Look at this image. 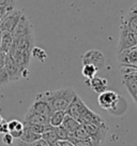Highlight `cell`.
I'll list each match as a JSON object with an SVG mask.
<instances>
[{
  "mask_svg": "<svg viewBox=\"0 0 137 146\" xmlns=\"http://www.w3.org/2000/svg\"><path fill=\"white\" fill-rule=\"evenodd\" d=\"M39 96L43 98L48 103L50 110L55 111H65L73 98L76 96V92L73 88L67 87L58 90H48L45 92H40Z\"/></svg>",
  "mask_w": 137,
  "mask_h": 146,
  "instance_id": "6da1fadb",
  "label": "cell"
},
{
  "mask_svg": "<svg viewBox=\"0 0 137 146\" xmlns=\"http://www.w3.org/2000/svg\"><path fill=\"white\" fill-rule=\"evenodd\" d=\"M65 113L68 116L76 119L78 123H80L82 125L99 121L102 119L100 115L89 109L87 105L85 104V102L80 99V97H78L77 95L74 97L73 100L68 104V106L65 110Z\"/></svg>",
  "mask_w": 137,
  "mask_h": 146,
  "instance_id": "7a4b0ae2",
  "label": "cell"
},
{
  "mask_svg": "<svg viewBox=\"0 0 137 146\" xmlns=\"http://www.w3.org/2000/svg\"><path fill=\"white\" fill-rule=\"evenodd\" d=\"M84 127L86 128L87 132L89 133L90 140L96 146L103 145L108 132V126L106 125L104 119H102L100 121H94V123H84Z\"/></svg>",
  "mask_w": 137,
  "mask_h": 146,
  "instance_id": "3957f363",
  "label": "cell"
},
{
  "mask_svg": "<svg viewBox=\"0 0 137 146\" xmlns=\"http://www.w3.org/2000/svg\"><path fill=\"white\" fill-rule=\"evenodd\" d=\"M82 64H92L97 71L105 68L106 59L104 54L99 50H89L82 56Z\"/></svg>",
  "mask_w": 137,
  "mask_h": 146,
  "instance_id": "277c9868",
  "label": "cell"
},
{
  "mask_svg": "<svg viewBox=\"0 0 137 146\" xmlns=\"http://www.w3.org/2000/svg\"><path fill=\"white\" fill-rule=\"evenodd\" d=\"M135 45H137V36L125 26L120 25V36H119L118 48H117L118 53L131 48Z\"/></svg>",
  "mask_w": 137,
  "mask_h": 146,
  "instance_id": "5b68a950",
  "label": "cell"
},
{
  "mask_svg": "<svg viewBox=\"0 0 137 146\" xmlns=\"http://www.w3.org/2000/svg\"><path fill=\"white\" fill-rule=\"evenodd\" d=\"M24 12L20 10H12L5 15L3 19L0 22V30L1 31H8L13 33L15 28L18 24L20 17L23 16Z\"/></svg>",
  "mask_w": 137,
  "mask_h": 146,
  "instance_id": "8992f818",
  "label": "cell"
},
{
  "mask_svg": "<svg viewBox=\"0 0 137 146\" xmlns=\"http://www.w3.org/2000/svg\"><path fill=\"white\" fill-rule=\"evenodd\" d=\"M10 57L16 62V64L23 71L28 70V67L30 64V58H31V50H20V48H15L11 47L10 52L8 53Z\"/></svg>",
  "mask_w": 137,
  "mask_h": 146,
  "instance_id": "52a82bcc",
  "label": "cell"
},
{
  "mask_svg": "<svg viewBox=\"0 0 137 146\" xmlns=\"http://www.w3.org/2000/svg\"><path fill=\"white\" fill-rule=\"evenodd\" d=\"M5 69V71H7V73H8V75H9L10 82L18 81V80H20L22 78H27L28 74H29L28 70L23 71V70L16 64V62L10 57L9 55L7 56Z\"/></svg>",
  "mask_w": 137,
  "mask_h": 146,
  "instance_id": "ba28073f",
  "label": "cell"
},
{
  "mask_svg": "<svg viewBox=\"0 0 137 146\" xmlns=\"http://www.w3.org/2000/svg\"><path fill=\"white\" fill-rule=\"evenodd\" d=\"M118 98H119V95L116 91L106 89L105 91L99 94L97 101H99V105H100L102 109L108 111V110H110L114 106L116 101L118 100Z\"/></svg>",
  "mask_w": 137,
  "mask_h": 146,
  "instance_id": "9c48e42d",
  "label": "cell"
},
{
  "mask_svg": "<svg viewBox=\"0 0 137 146\" xmlns=\"http://www.w3.org/2000/svg\"><path fill=\"white\" fill-rule=\"evenodd\" d=\"M118 60L121 66L131 67L137 64V45L118 53Z\"/></svg>",
  "mask_w": 137,
  "mask_h": 146,
  "instance_id": "30bf717a",
  "label": "cell"
},
{
  "mask_svg": "<svg viewBox=\"0 0 137 146\" xmlns=\"http://www.w3.org/2000/svg\"><path fill=\"white\" fill-rule=\"evenodd\" d=\"M29 110H31L33 112L39 113V114H41V115H44L46 117H49L50 114L53 113V111L50 110L48 103H47L43 98H41V97L39 96V94H37L36 99L33 101V103L30 105Z\"/></svg>",
  "mask_w": 137,
  "mask_h": 146,
  "instance_id": "8fae6325",
  "label": "cell"
},
{
  "mask_svg": "<svg viewBox=\"0 0 137 146\" xmlns=\"http://www.w3.org/2000/svg\"><path fill=\"white\" fill-rule=\"evenodd\" d=\"M29 33H32L31 22L27 15L23 14V16L20 17L18 24H17V26L13 32V38H19V36L29 35Z\"/></svg>",
  "mask_w": 137,
  "mask_h": 146,
  "instance_id": "7c38bea8",
  "label": "cell"
},
{
  "mask_svg": "<svg viewBox=\"0 0 137 146\" xmlns=\"http://www.w3.org/2000/svg\"><path fill=\"white\" fill-rule=\"evenodd\" d=\"M24 123H32V125H42V126H48L49 125V117H46L44 115L36 113L31 110H28Z\"/></svg>",
  "mask_w": 137,
  "mask_h": 146,
  "instance_id": "4fadbf2b",
  "label": "cell"
},
{
  "mask_svg": "<svg viewBox=\"0 0 137 146\" xmlns=\"http://www.w3.org/2000/svg\"><path fill=\"white\" fill-rule=\"evenodd\" d=\"M123 85L126 87L128 94L131 95L133 100L137 96V73H126L123 74Z\"/></svg>",
  "mask_w": 137,
  "mask_h": 146,
  "instance_id": "5bb4252c",
  "label": "cell"
},
{
  "mask_svg": "<svg viewBox=\"0 0 137 146\" xmlns=\"http://www.w3.org/2000/svg\"><path fill=\"white\" fill-rule=\"evenodd\" d=\"M121 25L130 29L133 33L137 36V13L133 11H128V13L121 18Z\"/></svg>",
  "mask_w": 137,
  "mask_h": 146,
  "instance_id": "9a60e30c",
  "label": "cell"
},
{
  "mask_svg": "<svg viewBox=\"0 0 137 146\" xmlns=\"http://www.w3.org/2000/svg\"><path fill=\"white\" fill-rule=\"evenodd\" d=\"M86 84H87L89 87H91L93 90L97 92V94H101L103 91H105L108 87V82L106 78H90V80H87L86 81Z\"/></svg>",
  "mask_w": 137,
  "mask_h": 146,
  "instance_id": "2e32d148",
  "label": "cell"
},
{
  "mask_svg": "<svg viewBox=\"0 0 137 146\" xmlns=\"http://www.w3.org/2000/svg\"><path fill=\"white\" fill-rule=\"evenodd\" d=\"M128 110V102L125 100V98H123L122 96L119 95L118 100L116 101L115 105L110 110H108L111 115L115 116H120V115H123Z\"/></svg>",
  "mask_w": 137,
  "mask_h": 146,
  "instance_id": "e0dca14e",
  "label": "cell"
},
{
  "mask_svg": "<svg viewBox=\"0 0 137 146\" xmlns=\"http://www.w3.org/2000/svg\"><path fill=\"white\" fill-rule=\"evenodd\" d=\"M13 33L8 31H1V42H0V50L3 53H9L13 45Z\"/></svg>",
  "mask_w": 137,
  "mask_h": 146,
  "instance_id": "ac0fdd59",
  "label": "cell"
},
{
  "mask_svg": "<svg viewBox=\"0 0 137 146\" xmlns=\"http://www.w3.org/2000/svg\"><path fill=\"white\" fill-rule=\"evenodd\" d=\"M42 137L41 134H38V133H34L33 131L29 130L28 128L24 127L23 129V133L19 137V141L24 142V143H32V142L37 141V140H40Z\"/></svg>",
  "mask_w": 137,
  "mask_h": 146,
  "instance_id": "d6986e66",
  "label": "cell"
},
{
  "mask_svg": "<svg viewBox=\"0 0 137 146\" xmlns=\"http://www.w3.org/2000/svg\"><path fill=\"white\" fill-rule=\"evenodd\" d=\"M65 111H55L49 116V125L53 127H59L63 123V119L65 117Z\"/></svg>",
  "mask_w": 137,
  "mask_h": 146,
  "instance_id": "ffe728a7",
  "label": "cell"
},
{
  "mask_svg": "<svg viewBox=\"0 0 137 146\" xmlns=\"http://www.w3.org/2000/svg\"><path fill=\"white\" fill-rule=\"evenodd\" d=\"M79 125H80V123H78L76 119H74L73 117H71V116H68V115L67 114L61 126H63V127L68 130V132L70 133V134H73L74 131L79 127Z\"/></svg>",
  "mask_w": 137,
  "mask_h": 146,
  "instance_id": "44dd1931",
  "label": "cell"
},
{
  "mask_svg": "<svg viewBox=\"0 0 137 146\" xmlns=\"http://www.w3.org/2000/svg\"><path fill=\"white\" fill-rule=\"evenodd\" d=\"M42 139H43L44 141L47 142L49 145L54 144L56 142H58V137L56 135L55 130H54V127H53V126L49 125V126L47 127V129L45 130V132L42 133Z\"/></svg>",
  "mask_w": 137,
  "mask_h": 146,
  "instance_id": "7402d4cb",
  "label": "cell"
},
{
  "mask_svg": "<svg viewBox=\"0 0 137 146\" xmlns=\"http://www.w3.org/2000/svg\"><path fill=\"white\" fill-rule=\"evenodd\" d=\"M72 137H76L77 140H82V141H85V140H90V135L89 133L87 132L86 128L84 127V125H79V127L74 131L73 134H71Z\"/></svg>",
  "mask_w": 137,
  "mask_h": 146,
  "instance_id": "603a6c76",
  "label": "cell"
},
{
  "mask_svg": "<svg viewBox=\"0 0 137 146\" xmlns=\"http://www.w3.org/2000/svg\"><path fill=\"white\" fill-rule=\"evenodd\" d=\"M31 56L33 58L38 59L41 62H44L47 59V54L46 52L41 47H38V46H33L31 50Z\"/></svg>",
  "mask_w": 137,
  "mask_h": 146,
  "instance_id": "cb8c5ba5",
  "label": "cell"
},
{
  "mask_svg": "<svg viewBox=\"0 0 137 146\" xmlns=\"http://www.w3.org/2000/svg\"><path fill=\"white\" fill-rule=\"evenodd\" d=\"M96 72H97V70H96V67H93L92 64H82V75L86 78H88V80L94 78Z\"/></svg>",
  "mask_w": 137,
  "mask_h": 146,
  "instance_id": "d4e9b609",
  "label": "cell"
},
{
  "mask_svg": "<svg viewBox=\"0 0 137 146\" xmlns=\"http://www.w3.org/2000/svg\"><path fill=\"white\" fill-rule=\"evenodd\" d=\"M55 133L57 137H58V141H63V140H68L70 137V133L68 132V130L63 127V126H59V127H54Z\"/></svg>",
  "mask_w": 137,
  "mask_h": 146,
  "instance_id": "484cf974",
  "label": "cell"
},
{
  "mask_svg": "<svg viewBox=\"0 0 137 146\" xmlns=\"http://www.w3.org/2000/svg\"><path fill=\"white\" fill-rule=\"evenodd\" d=\"M24 123V127L28 128L29 130H31L33 131L34 133H38V134H41L43 132H45V130L47 129V127L49 126H42V125H32V123Z\"/></svg>",
  "mask_w": 137,
  "mask_h": 146,
  "instance_id": "4316f807",
  "label": "cell"
},
{
  "mask_svg": "<svg viewBox=\"0 0 137 146\" xmlns=\"http://www.w3.org/2000/svg\"><path fill=\"white\" fill-rule=\"evenodd\" d=\"M70 142H72L75 146H96L91 140H85V141H82V140H77L76 137H72L71 134H70V137L68 139Z\"/></svg>",
  "mask_w": 137,
  "mask_h": 146,
  "instance_id": "83f0119b",
  "label": "cell"
},
{
  "mask_svg": "<svg viewBox=\"0 0 137 146\" xmlns=\"http://www.w3.org/2000/svg\"><path fill=\"white\" fill-rule=\"evenodd\" d=\"M8 128H9V132L10 131H15V130L22 131L24 129V123H20L17 119H13V120L8 123Z\"/></svg>",
  "mask_w": 137,
  "mask_h": 146,
  "instance_id": "f1b7e54d",
  "label": "cell"
},
{
  "mask_svg": "<svg viewBox=\"0 0 137 146\" xmlns=\"http://www.w3.org/2000/svg\"><path fill=\"white\" fill-rule=\"evenodd\" d=\"M9 83H10L9 75H8V73L5 71V68L0 69V88L5 86V85H8Z\"/></svg>",
  "mask_w": 137,
  "mask_h": 146,
  "instance_id": "f546056e",
  "label": "cell"
},
{
  "mask_svg": "<svg viewBox=\"0 0 137 146\" xmlns=\"http://www.w3.org/2000/svg\"><path fill=\"white\" fill-rule=\"evenodd\" d=\"M26 146H50L46 141H44L43 139H40V140H37V141L32 142V143H25Z\"/></svg>",
  "mask_w": 137,
  "mask_h": 146,
  "instance_id": "4dcf8cb0",
  "label": "cell"
},
{
  "mask_svg": "<svg viewBox=\"0 0 137 146\" xmlns=\"http://www.w3.org/2000/svg\"><path fill=\"white\" fill-rule=\"evenodd\" d=\"M13 140H14L13 137L10 134V132H7V133L3 134L2 142H3V144H5V145H8V146L12 145V144H13Z\"/></svg>",
  "mask_w": 137,
  "mask_h": 146,
  "instance_id": "1f68e13d",
  "label": "cell"
},
{
  "mask_svg": "<svg viewBox=\"0 0 137 146\" xmlns=\"http://www.w3.org/2000/svg\"><path fill=\"white\" fill-rule=\"evenodd\" d=\"M12 8H9V7H5V5H0V22L3 19L7 14L9 13L10 11H12Z\"/></svg>",
  "mask_w": 137,
  "mask_h": 146,
  "instance_id": "d6a6232c",
  "label": "cell"
},
{
  "mask_svg": "<svg viewBox=\"0 0 137 146\" xmlns=\"http://www.w3.org/2000/svg\"><path fill=\"white\" fill-rule=\"evenodd\" d=\"M15 2H16V0H0V5H5V7H9V8L14 9Z\"/></svg>",
  "mask_w": 137,
  "mask_h": 146,
  "instance_id": "836d02e7",
  "label": "cell"
},
{
  "mask_svg": "<svg viewBox=\"0 0 137 146\" xmlns=\"http://www.w3.org/2000/svg\"><path fill=\"white\" fill-rule=\"evenodd\" d=\"M7 56H8L7 53H3V52H1V53H0V69L5 68Z\"/></svg>",
  "mask_w": 137,
  "mask_h": 146,
  "instance_id": "e575fe53",
  "label": "cell"
},
{
  "mask_svg": "<svg viewBox=\"0 0 137 146\" xmlns=\"http://www.w3.org/2000/svg\"><path fill=\"white\" fill-rule=\"evenodd\" d=\"M9 132V128H8V123L7 121H3L2 123H0V133H7Z\"/></svg>",
  "mask_w": 137,
  "mask_h": 146,
  "instance_id": "d590c367",
  "label": "cell"
},
{
  "mask_svg": "<svg viewBox=\"0 0 137 146\" xmlns=\"http://www.w3.org/2000/svg\"><path fill=\"white\" fill-rule=\"evenodd\" d=\"M58 144L60 146H75L72 143V142H70L68 140H63V141H58Z\"/></svg>",
  "mask_w": 137,
  "mask_h": 146,
  "instance_id": "8d00e7d4",
  "label": "cell"
},
{
  "mask_svg": "<svg viewBox=\"0 0 137 146\" xmlns=\"http://www.w3.org/2000/svg\"><path fill=\"white\" fill-rule=\"evenodd\" d=\"M130 11H133V12H136V13H137V2L133 5L132 8H131V10H130Z\"/></svg>",
  "mask_w": 137,
  "mask_h": 146,
  "instance_id": "74e56055",
  "label": "cell"
},
{
  "mask_svg": "<svg viewBox=\"0 0 137 146\" xmlns=\"http://www.w3.org/2000/svg\"><path fill=\"white\" fill-rule=\"evenodd\" d=\"M16 144H17V146H26V145H25V143H24V142L19 141V140H17V141H16Z\"/></svg>",
  "mask_w": 137,
  "mask_h": 146,
  "instance_id": "f35d334b",
  "label": "cell"
},
{
  "mask_svg": "<svg viewBox=\"0 0 137 146\" xmlns=\"http://www.w3.org/2000/svg\"><path fill=\"white\" fill-rule=\"evenodd\" d=\"M50 146H60V145L58 144V142H56V143H54V144H51Z\"/></svg>",
  "mask_w": 137,
  "mask_h": 146,
  "instance_id": "ab89813d",
  "label": "cell"
},
{
  "mask_svg": "<svg viewBox=\"0 0 137 146\" xmlns=\"http://www.w3.org/2000/svg\"><path fill=\"white\" fill-rule=\"evenodd\" d=\"M3 121H5V120H3V118H2L1 116H0V123H3Z\"/></svg>",
  "mask_w": 137,
  "mask_h": 146,
  "instance_id": "60d3db41",
  "label": "cell"
},
{
  "mask_svg": "<svg viewBox=\"0 0 137 146\" xmlns=\"http://www.w3.org/2000/svg\"><path fill=\"white\" fill-rule=\"evenodd\" d=\"M134 101H135V103H136V105H137V96H136V98L134 99Z\"/></svg>",
  "mask_w": 137,
  "mask_h": 146,
  "instance_id": "b9f144b4",
  "label": "cell"
},
{
  "mask_svg": "<svg viewBox=\"0 0 137 146\" xmlns=\"http://www.w3.org/2000/svg\"><path fill=\"white\" fill-rule=\"evenodd\" d=\"M0 42H1V30H0Z\"/></svg>",
  "mask_w": 137,
  "mask_h": 146,
  "instance_id": "7bdbcfd3",
  "label": "cell"
},
{
  "mask_svg": "<svg viewBox=\"0 0 137 146\" xmlns=\"http://www.w3.org/2000/svg\"><path fill=\"white\" fill-rule=\"evenodd\" d=\"M132 73H137V71H135V72H132ZM125 74H126V73H125Z\"/></svg>",
  "mask_w": 137,
  "mask_h": 146,
  "instance_id": "ee69618b",
  "label": "cell"
},
{
  "mask_svg": "<svg viewBox=\"0 0 137 146\" xmlns=\"http://www.w3.org/2000/svg\"><path fill=\"white\" fill-rule=\"evenodd\" d=\"M0 53H1V50H0Z\"/></svg>",
  "mask_w": 137,
  "mask_h": 146,
  "instance_id": "f6af8a7d",
  "label": "cell"
}]
</instances>
